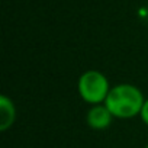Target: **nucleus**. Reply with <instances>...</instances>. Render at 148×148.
Segmentation results:
<instances>
[{
	"mask_svg": "<svg viewBox=\"0 0 148 148\" xmlns=\"http://www.w3.org/2000/svg\"><path fill=\"white\" fill-rule=\"evenodd\" d=\"M144 103L145 97L142 92L136 86L128 83L113 86L105 100V106L116 119H132L138 116Z\"/></svg>",
	"mask_w": 148,
	"mask_h": 148,
	"instance_id": "1",
	"label": "nucleus"
},
{
	"mask_svg": "<svg viewBox=\"0 0 148 148\" xmlns=\"http://www.w3.org/2000/svg\"><path fill=\"white\" fill-rule=\"evenodd\" d=\"M110 89L108 77L97 70L84 71L77 82V92L80 97L92 106L105 103Z\"/></svg>",
	"mask_w": 148,
	"mask_h": 148,
	"instance_id": "2",
	"label": "nucleus"
},
{
	"mask_svg": "<svg viewBox=\"0 0 148 148\" xmlns=\"http://www.w3.org/2000/svg\"><path fill=\"white\" fill-rule=\"evenodd\" d=\"M112 121H113V116L109 112V109L105 106V103L92 106L89 109L87 115H86L87 126L95 129V131H105V129H108L110 126Z\"/></svg>",
	"mask_w": 148,
	"mask_h": 148,
	"instance_id": "3",
	"label": "nucleus"
},
{
	"mask_svg": "<svg viewBox=\"0 0 148 148\" xmlns=\"http://www.w3.org/2000/svg\"><path fill=\"white\" fill-rule=\"evenodd\" d=\"M16 119V108L10 97L0 96V131L6 132L12 128Z\"/></svg>",
	"mask_w": 148,
	"mask_h": 148,
	"instance_id": "4",
	"label": "nucleus"
},
{
	"mask_svg": "<svg viewBox=\"0 0 148 148\" xmlns=\"http://www.w3.org/2000/svg\"><path fill=\"white\" fill-rule=\"evenodd\" d=\"M139 116H141L142 122L148 126V99H145V103H144V106H142V110H141Z\"/></svg>",
	"mask_w": 148,
	"mask_h": 148,
	"instance_id": "5",
	"label": "nucleus"
},
{
	"mask_svg": "<svg viewBox=\"0 0 148 148\" xmlns=\"http://www.w3.org/2000/svg\"><path fill=\"white\" fill-rule=\"evenodd\" d=\"M145 148H148V144H147V147H145Z\"/></svg>",
	"mask_w": 148,
	"mask_h": 148,
	"instance_id": "6",
	"label": "nucleus"
}]
</instances>
